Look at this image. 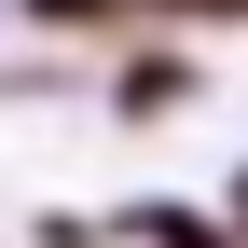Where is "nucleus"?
Segmentation results:
<instances>
[{"instance_id": "f257e3e1", "label": "nucleus", "mask_w": 248, "mask_h": 248, "mask_svg": "<svg viewBox=\"0 0 248 248\" xmlns=\"http://www.w3.org/2000/svg\"><path fill=\"white\" fill-rule=\"evenodd\" d=\"M179 97H193V55H179V42H138V55L110 69V110H124V124H152V110H179Z\"/></svg>"}, {"instance_id": "f03ea898", "label": "nucleus", "mask_w": 248, "mask_h": 248, "mask_svg": "<svg viewBox=\"0 0 248 248\" xmlns=\"http://www.w3.org/2000/svg\"><path fill=\"white\" fill-rule=\"evenodd\" d=\"M110 248H234V221H221V207L152 193V207H124V221H110Z\"/></svg>"}, {"instance_id": "7ed1b4c3", "label": "nucleus", "mask_w": 248, "mask_h": 248, "mask_svg": "<svg viewBox=\"0 0 248 248\" xmlns=\"http://www.w3.org/2000/svg\"><path fill=\"white\" fill-rule=\"evenodd\" d=\"M28 28H69V42H110V28H138L152 0H14Z\"/></svg>"}, {"instance_id": "20e7f679", "label": "nucleus", "mask_w": 248, "mask_h": 248, "mask_svg": "<svg viewBox=\"0 0 248 248\" xmlns=\"http://www.w3.org/2000/svg\"><path fill=\"white\" fill-rule=\"evenodd\" d=\"M28 248H110V221H83V207H42V221H28Z\"/></svg>"}, {"instance_id": "39448f33", "label": "nucleus", "mask_w": 248, "mask_h": 248, "mask_svg": "<svg viewBox=\"0 0 248 248\" xmlns=\"http://www.w3.org/2000/svg\"><path fill=\"white\" fill-rule=\"evenodd\" d=\"M221 221H234V248H248V166H234V207H221Z\"/></svg>"}]
</instances>
